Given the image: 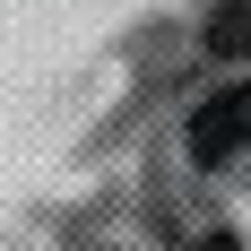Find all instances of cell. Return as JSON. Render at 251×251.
I'll return each mask as SVG.
<instances>
[{
	"mask_svg": "<svg viewBox=\"0 0 251 251\" xmlns=\"http://www.w3.org/2000/svg\"><path fill=\"white\" fill-rule=\"evenodd\" d=\"M208 52L251 61V0H217V18H208Z\"/></svg>",
	"mask_w": 251,
	"mask_h": 251,
	"instance_id": "obj_2",
	"label": "cell"
},
{
	"mask_svg": "<svg viewBox=\"0 0 251 251\" xmlns=\"http://www.w3.org/2000/svg\"><path fill=\"white\" fill-rule=\"evenodd\" d=\"M251 148V78L243 87H226V96H208L200 113H191V156L200 165H226V156Z\"/></svg>",
	"mask_w": 251,
	"mask_h": 251,
	"instance_id": "obj_1",
	"label": "cell"
}]
</instances>
